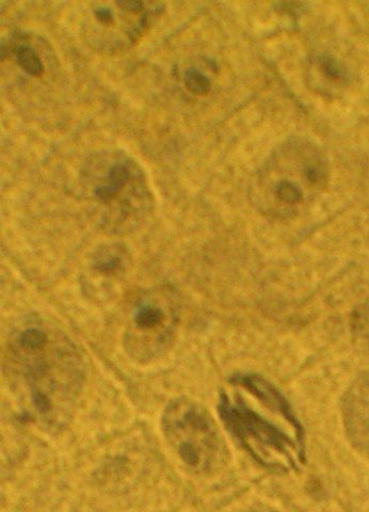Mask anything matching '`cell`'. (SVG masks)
Returning <instances> with one entry per match:
<instances>
[{
  "mask_svg": "<svg viewBox=\"0 0 369 512\" xmlns=\"http://www.w3.org/2000/svg\"><path fill=\"white\" fill-rule=\"evenodd\" d=\"M3 370L31 422L50 431L69 423L85 387L87 365L66 332L39 316L22 320L5 343Z\"/></svg>",
  "mask_w": 369,
  "mask_h": 512,
  "instance_id": "cell-1",
  "label": "cell"
},
{
  "mask_svg": "<svg viewBox=\"0 0 369 512\" xmlns=\"http://www.w3.org/2000/svg\"><path fill=\"white\" fill-rule=\"evenodd\" d=\"M217 409L229 435L261 468L277 475L303 468V426L274 383L255 373L235 374L221 389Z\"/></svg>",
  "mask_w": 369,
  "mask_h": 512,
  "instance_id": "cell-2",
  "label": "cell"
},
{
  "mask_svg": "<svg viewBox=\"0 0 369 512\" xmlns=\"http://www.w3.org/2000/svg\"><path fill=\"white\" fill-rule=\"evenodd\" d=\"M326 175V160L315 142L291 138L271 153L256 174L252 198L263 214L291 218L315 200Z\"/></svg>",
  "mask_w": 369,
  "mask_h": 512,
  "instance_id": "cell-3",
  "label": "cell"
},
{
  "mask_svg": "<svg viewBox=\"0 0 369 512\" xmlns=\"http://www.w3.org/2000/svg\"><path fill=\"white\" fill-rule=\"evenodd\" d=\"M160 425L171 452L189 473L210 475L227 461L228 448L213 415L195 400L173 399Z\"/></svg>",
  "mask_w": 369,
  "mask_h": 512,
  "instance_id": "cell-4",
  "label": "cell"
},
{
  "mask_svg": "<svg viewBox=\"0 0 369 512\" xmlns=\"http://www.w3.org/2000/svg\"><path fill=\"white\" fill-rule=\"evenodd\" d=\"M180 324V304L172 288L154 286L139 292L128 303L122 343L128 357L138 364L153 363L171 347Z\"/></svg>",
  "mask_w": 369,
  "mask_h": 512,
  "instance_id": "cell-5",
  "label": "cell"
},
{
  "mask_svg": "<svg viewBox=\"0 0 369 512\" xmlns=\"http://www.w3.org/2000/svg\"><path fill=\"white\" fill-rule=\"evenodd\" d=\"M346 422L352 443L369 459V384L348 399Z\"/></svg>",
  "mask_w": 369,
  "mask_h": 512,
  "instance_id": "cell-6",
  "label": "cell"
},
{
  "mask_svg": "<svg viewBox=\"0 0 369 512\" xmlns=\"http://www.w3.org/2000/svg\"><path fill=\"white\" fill-rule=\"evenodd\" d=\"M130 266V255L121 247H106L96 252L91 262V271L103 281H114L122 277Z\"/></svg>",
  "mask_w": 369,
  "mask_h": 512,
  "instance_id": "cell-7",
  "label": "cell"
},
{
  "mask_svg": "<svg viewBox=\"0 0 369 512\" xmlns=\"http://www.w3.org/2000/svg\"><path fill=\"white\" fill-rule=\"evenodd\" d=\"M131 180V172L124 164H116L111 167L106 178V184L95 188L96 200L104 205H109L120 195L122 189Z\"/></svg>",
  "mask_w": 369,
  "mask_h": 512,
  "instance_id": "cell-8",
  "label": "cell"
},
{
  "mask_svg": "<svg viewBox=\"0 0 369 512\" xmlns=\"http://www.w3.org/2000/svg\"><path fill=\"white\" fill-rule=\"evenodd\" d=\"M16 59L23 70L32 76H40L43 73V63L34 48L21 45L16 48Z\"/></svg>",
  "mask_w": 369,
  "mask_h": 512,
  "instance_id": "cell-9",
  "label": "cell"
},
{
  "mask_svg": "<svg viewBox=\"0 0 369 512\" xmlns=\"http://www.w3.org/2000/svg\"><path fill=\"white\" fill-rule=\"evenodd\" d=\"M184 84L191 93L196 95H205L212 87L211 79L197 68H190L185 72Z\"/></svg>",
  "mask_w": 369,
  "mask_h": 512,
  "instance_id": "cell-10",
  "label": "cell"
},
{
  "mask_svg": "<svg viewBox=\"0 0 369 512\" xmlns=\"http://www.w3.org/2000/svg\"><path fill=\"white\" fill-rule=\"evenodd\" d=\"M94 15L96 16V19H98V21L104 25H110L112 22H114V14H112V11L108 8H95Z\"/></svg>",
  "mask_w": 369,
  "mask_h": 512,
  "instance_id": "cell-11",
  "label": "cell"
},
{
  "mask_svg": "<svg viewBox=\"0 0 369 512\" xmlns=\"http://www.w3.org/2000/svg\"><path fill=\"white\" fill-rule=\"evenodd\" d=\"M117 5L128 12H140L143 10V3L138 2V0H123V2H118Z\"/></svg>",
  "mask_w": 369,
  "mask_h": 512,
  "instance_id": "cell-12",
  "label": "cell"
},
{
  "mask_svg": "<svg viewBox=\"0 0 369 512\" xmlns=\"http://www.w3.org/2000/svg\"><path fill=\"white\" fill-rule=\"evenodd\" d=\"M249 512H272V511L265 510V509H252Z\"/></svg>",
  "mask_w": 369,
  "mask_h": 512,
  "instance_id": "cell-13",
  "label": "cell"
}]
</instances>
